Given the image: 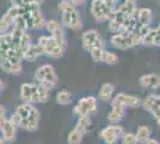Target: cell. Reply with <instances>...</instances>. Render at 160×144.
<instances>
[{"instance_id": "cell-36", "label": "cell", "mask_w": 160, "mask_h": 144, "mask_svg": "<svg viewBox=\"0 0 160 144\" xmlns=\"http://www.w3.org/2000/svg\"><path fill=\"white\" fill-rule=\"evenodd\" d=\"M4 89H5V83H4V81L0 79V93H1Z\"/></svg>"}, {"instance_id": "cell-33", "label": "cell", "mask_w": 160, "mask_h": 144, "mask_svg": "<svg viewBox=\"0 0 160 144\" xmlns=\"http://www.w3.org/2000/svg\"><path fill=\"white\" fill-rule=\"evenodd\" d=\"M65 1H69L71 4H73L75 6H81L86 3V0H65Z\"/></svg>"}, {"instance_id": "cell-15", "label": "cell", "mask_w": 160, "mask_h": 144, "mask_svg": "<svg viewBox=\"0 0 160 144\" xmlns=\"http://www.w3.org/2000/svg\"><path fill=\"white\" fill-rule=\"evenodd\" d=\"M100 41H103V40H102V37H100L99 34H98V31L94 30V29L87 30V31H85V33L82 34V36H81L82 48H84L86 52H88L91 48L93 47L94 45L99 43Z\"/></svg>"}, {"instance_id": "cell-5", "label": "cell", "mask_w": 160, "mask_h": 144, "mask_svg": "<svg viewBox=\"0 0 160 144\" xmlns=\"http://www.w3.org/2000/svg\"><path fill=\"white\" fill-rule=\"evenodd\" d=\"M35 79L38 84L43 85L48 90L54 89L58 84L56 71H55L53 65H49V64L42 65L35 71Z\"/></svg>"}, {"instance_id": "cell-24", "label": "cell", "mask_w": 160, "mask_h": 144, "mask_svg": "<svg viewBox=\"0 0 160 144\" xmlns=\"http://www.w3.org/2000/svg\"><path fill=\"white\" fill-rule=\"evenodd\" d=\"M138 28V21H136V17L135 16H129L127 17L123 24H122V29H121V33L123 34H132Z\"/></svg>"}, {"instance_id": "cell-7", "label": "cell", "mask_w": 160, "mask_h": 144, "mask_svg": "<svg viewBox=\"0 0 160 144\" xmlns=\"http://www.w3.org/2000/svg\"><path fill=\"white\" fill-rule=\"evenodd\" d=\"M22 14H23L22 6L20 5H12L6 11V13L0 18V33H2V34L7 33L12 27L14 19Z\"/></svg>"}, {"instance_id": "cell-19", "label": "cell", "mask_w": 160, "mask_h": 144, "mask_svg": "<svg viewBox=\"0 0 160 144\" xmlns=\"http://www.w3.org/2000/svg\"><path fill=\"white\" fill-rule=\"evenodd\" d=\"M139 84L142 88H146V89H158L160 87V76L155 75V73L141 76L139 79Z\"/></svg>"}, {"instance_id": "cell-32", "label": "cell", "mask_w": 160, "mask_h": 144, "mask_svg": "<svg viewBox=\"0 0 160 144\" xmlns=\"http://www.w3.org/2000/svg\"><path fill=\"white\" fill-rule=\"evenodd\" d=\"M6 108L4 107V106H1L0 104V129H1V126L5 124L6 121Z\"/></svg>"}, {"instance_id": "cell-25", "label": "cell", "mask_w": 160, "mask_h": 144, "mask_svg": "<svg viewBox=\"0 0 160 144\" xmlns=\"http://www.w3.org/2000/svg\"><path fill=\"white\" fill-rule=\"evenodd\" d=\"M113 91H115V87L111 83H105V84L102 85L98 97H99L100 101H109L111 99V96H112Z\"/></svg>"}, {"instance_id": "cell-3", "label": "cell", "mask_w": 160, "mask_h": 144, "mask_svg": "<svg viewBox=\"0 0 160 144\" xmlns=\"http://www.w3.org/2000/svg\"><path fill=\"white\" fill-rule=\"evenodd\" d=\"M59 10L61 12V24L63 27L72 29L74 31L81 29V18L75 5L69 1L62 0L59 4Z\"/></svg>"}, {"instance_id": "cell-6", "label": "cell", "mask_w": 160, "mask_h": 144, "mask_svg": "<svg viewBox=\"0 0 160 144\" xmlns=\"http://www.w3.org/2000/svg\"><path fill=\"white\" fill-rule=\"evenodd\" d=\"M38 45L43 51V54H46L52 59H59L63 55L65 52V47L58 43L52 36H46V35L41 36L38 39Z\"/></svg>"}, {"instance_id": "cell-38", "label": "cell", "mask_w": 160, "mask_h": 144, "mask_svg": "<svg viewBox=\"0 0 160 144\" xmlns=\"http://www.w3.org/2000/svg\"><path fill=\"white\" fill-rule=\"evenodd\" d=\"M0 144H6V142H5L1 137H0Z\"/></svg>"}, {"instance_id": "cell-21", "label": "cell", "mask_w": 160, "mask_h": 144, "mask_svg": "<svg viewBox=\"0 0 160 144\" xmlns=\"http://www.w3.org/2000/svg\"><path fill=\"white\" fill-rule=\"evenodd\" d=\"M43 54V51H42V48L38 43H36V45H30L29 47L27 48V51L24 52V54H23V59L24 60H28V61H33V60H36L38 56Z\"/></svg>"}, {"instance_id": "cell-37", "label": "cell", "mask_w": 160, "mask_h": 144, "mask_svg": "<svg viewBox=\"0 0 160 144\" xmlns=\"http://www.w3.org/2000/svg\"><path fill=\"white\" fill-rule=\"evenodd\" d=\"M2 39H4V34H2V33H0V43L2 42Z\"/></svg>"}, {"instance_id": "cell-13", "label": "cell", "mask_w": 160, "mask_h": 144, "mask_svg": "<svg viewBox=\"0 0 160 144\" xmlns=\"http://www.w3.org/2000/svg\"><path fill=\"white\" fill-rule=\"evenodd\" d=\"M143 108L155 118L157 123L160 126V96L153 94L148 95L143 101Z\"/></svg>"}, {"instance_id": "cell-11", "label": "cell", "mask_w": 160, "mask_h": 144, "mask_svg": "<svg viewBox=\"0 0 160 144\" xmlns=\"http://www.w3.org/2000/svg\"><path fill=\"white\" fill-rule=\"evenodd\" d=\"M46 29L50 33V36L53 37L58 43H60L62 47L66 48V35L61 27V24L58 21H47Z\"/></svg>"}, {"instance_id": "cell-14", "label": "cell", "mask_w": 160, "mask_h": 144, "mask_svg": "<svg viewBox=\"0 0 160 144\" xmlns=\"http://www.w3.org/2000/svg\"><path fill=\"white\" fill-rule=\"evenodd\" d=\"M126 114V106L113 99L111 101V112L108 114V120L111 124H117Z\"/></svg>"}, {"instance_id": "cell-18", "label": "cell", "mask_w": 160, "mask_h": 144, "mask_svg": "<svg viewBox=\"0 0 160 144\" xmlns=\"http://www.w3.org/2000/svg\"><path fill=\"white\" fill-rule=\"evenodd\" d=\"M136 21L139 27H149L151 23L153 21V12L148 7H142L136 11Z\"/></svg>"}, {"instance_id": "cell-16", "label": "cell", "mask_w": 160, "mask_h": 144, "mask_svg": "<svg viewBox=\"0 0 160 144\" xmlns=\"http://www.w3.org/2000/svg\"><path fill=\"white\" fill-rule=\"evenodd\" d=\"M0 132L2 135V139L6 143H13L16 141V136H17V126L10 119H7L5 124L1 126Z\"/></svg>"}, {"instance_id": "cell-35", "label": "cell", "mask_w": 160, "mask_h": 144, "mask_svg": "<svg viewBox=\"0 0 160 144\" xmlns=\"http://www.w3.org/2000/svg\"><path fill=\"white\" fill-rule=\"evenodd\" d=\"M10 1L12 5H20V3H22V0H10Z\"/></svg>"}, {"instance_id": "cell-34", "label": "cell", "mask_w": 160, "mask_h": 144, "mask_svg": "<svg viewBox=\"0 0 160 144\" xmlns=\"http://www.w3.org/2000/svg\"><path fill=\"white\" fill-rule=\"evenodd\" d=\"M145 144H160V143L158 142V141H157V139H152V138H148Z\"/></svg>"}, {"instance_id": "cell-9", "label": "cell", "mask_w": 160, "mask_h": 144, "mask_svg": "<svg viewBox=\"0 0 160 144\" xmlns=\"http://www.w3.org/2000/svg\"><path fill=\"white\" fill-rule=\"evenodd\" d=\"M111 46L121 51H127L130 48L135 47L133 41V36L132 34H123V33H117L111 36L110 39Z\"/></svg>"}, {"instance_id": "cell-26", "label": "cell", "mask_w": 160, "mask_h": 144, "mask_svg": "<svg viewBox=\"0 0 160 144\" xmlns=\"http://www.w3.org/2000/svg\"><path fill=\"white\" fill-rule=\"evenodd\" d=\"M104 51H105V48H104V42L100 41L99 43L94 45L93 47L88 51V53L91 54V58H92L93 61L100 62L102 61V55H103V52H104Z\"/></svg>"}, {"instance_id": "cell-2", "label": "cell", "mask_w": 160, "mask_h": 144, "mask_svg": "<svg viewBox=\"0 0 160 144\" xmlns=\"http://www.w3.org/2000/svg\"><path fill=\"white\" fill-rule=\"evenodd\" d=\"M49 91L38 83H24L20 87L19 97L27 103H44L49 100Z\"/></svg>"}, {"instance_id": "cell-23", "label": "cell", "mask_w": 160, "mask_h": 144, "mask_svg": "<svg viewBox=\"0 0 160 144\" xmlns=\"http://www.w3.org/2000/svg\"><path fill=\"white\" fill-rule=\"evenodd\" d=\"M91 118H90V114H84V115H79V119H78V123H77V126H75V130H78L79 132H81L82 135H85L87 131L90 130L91 127Z\"/></svg>"}, {"instance_id": "cell-29", "label": "cell", "mask_w": 160, "mask_h": 144, "mask_svg": "<svg viewBox=\"0 0 160 144\" xmlns=\"http://www.w3.org/2000/svg\"><path fill=\"white\" fill-rule=\"evenodd\" d=\"M82 133L79 132L78 130H72L69 132V135H68V137H67V142L68 144H80L81 143V141H82Z\"/></svg>"}, {"instance_id": "cell-10", "label": "cell", "mask_w": 160, "mask_h": 144, "mask_svg": "<svg viewBox=\"0 0 160 144\" xmlns=\"http://www.w3.org/2000/svg\"><path fill=\"white\" fill-rule=\"evenodd\" d=\"M25 17V19L28 22V27L29 29H33V30H41L43 28H46V18L42 13L41 8L33 11V12H29V13L22 14Z\"/></svg>"}, {"instance_id": "cell-22", "label": "cell", "mask_w": 160, "mask_h": 144, "mask_svg": "<svg viewBox=\"0 0 160 144\" xmlns=\"http://www.w3.org/2000/svg\"><path fill=\"white\" fill-rule=\"evenodd\" d=\"M113 99L117 100V101H120L126 107H138L140 104V99L139 97L133 95H128V94H123V93L117 94Z\"/></svg>"}, {"instance_id": "cell-8", "label": "cell", "mask_w": 160, "mask_h": 144, "mask_svg": "<svg viewBox=\"0 0 160 144\" xmlns=\"http://www.w3.org/2000/svg\"><path fill=\"white\" fill-rule=\"evenodd\" d=\"M122 135H123V127L112 124L100 131L99 137L105 142V144H116Z\"/></svg>"}, {"instance_id": "cell-31", "label": "cell", "mask_w": 160, "mask_h": 144, "mask_svg": "<svg viewBox=\"0 0 160 144\" xmlns=\"http://www.w3.org/2000/svg\"><path fill=\"white\" fill-rule=\"evenodd\" d=\"M121 143L122 144H138V141H136V136L134 133H124L121 136Z\"/></svg>"}, {"instance_id": "cell-12", "label": "cell", "mask_w": 160, "mask_h": 144, "mask_svg": "<svg viewBox=\"0 0 160 144\" xmlns=\"http://www.w3.org/2000/svg\"><path fill=\"white\" fill-rule=\"evenodd\" d=\"M97 109V101L92 96L82 97L78 104L74 107V113L78 115H84V114H91Z\"/></svg>"}, {"instance_id": "cell-30", "label": "cell", "mask_w": 160, "mask_h": 144, "mask_svg": "<svg viewBox=\"0 0 160 144\" xmlns=\"http://www.w3.org/2000/svg\"><path fill=\"white\" fill-rule=\"evenodd\" d=\"M71 100H72L71 94H69L68 91H66V90L59 91L58 95H56V101H58V103L61 104V106H67V104H69V103H71Z\"/></svg>"}, {"instance_id": "cell-20", "label": "cell", "mask_w": 160, "mask_h": 144, "mask_svg": "<svg viewBox=\"0 0 160 144\" xmlns=\"http://www.w3.org/2000/svg\"><path fill=\"white\" fill-rule=\"evenodd\" d=\"M118 11H121L126 17L135 16L138 7H136V0H123L122 4L118 7H116Z\"/></svg>"}, {"instance_id": "cell-1", "label": "cell", "mask_w": 160, "mask_h": 144, "mask_svg": "<svg viewBox=\"0 0 160 144\" xmlns=\"http://www.w3.org/2000/svg\"><path fill=\"white\" fill-rule=\"evenodd\" d=\"M14 113L20 118V123L18 127L29 131V132H35L38 130L41 113L32 103H22L20 106L17 107Z\"/></svg>"}, {"instance_id": "cell-17", "label": "cell", "mask_w": 160, "mask_h": 144, "mask_svg": "<svg viewBox=\"0 0 160 144\" xmlns=\"http://www.w3.org/2000/svg\"><path fill=\"white\" fill-rule=\"evenodd\" d=\"M0 67L2 71H5L8 75L18 76L22 72V62L12 61L6 58H0Z\"/></svg>"}, {"instance_id": "cell-27", "label": "cell", "mask_w": 160, "mask_h": 144, "mask_svg": "<svg viewBox=\"0 0 160 144\" xmlns=\"http://www.w3.org/2000/svg\"><path fill=\"white\" fill-rule=\"evenodd\" d=\"M151 133H152V131L151 129L146 126V125H141L139 126V129H138V132H136V141H138V143H141V144H145L146 143V141L148 138H151Z\"/></svg>"}, {"instance_id": "cell-28", "label": "cell", "mask_w": 160, "mask_h": 144, "mask_svg": "<svg viewBox=\"0 0 160 144\" xmlns=\"http://www.w3.org/2000/svg\"><path fill=\"white\" fill-rule=\"evenodd\" d=\"M120 59L118 56L112 53V52H108V51H104L103 52V55H102V62L107 64V65H116L118 64Z\"/></svg>"}, {"instance_id": "cell-4", "label": "cell", "mask_w": 160, "mask_h": 144, "mask_svg": "<svg viewBox=\"0 0 160 144\" xmlns=\"http://www.w3.org/2000/svg\"><path fill=\"white\" fill-rule=\"evenodd\" d=\"M116 8V3L113 0H92L91 3V14L96 22L104 23L108 22Z\"/></svg>"}]
</instances>
